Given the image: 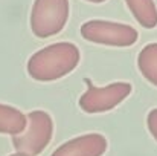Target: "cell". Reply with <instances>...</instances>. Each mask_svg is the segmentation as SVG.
<instances>
[{"mask_svg": "<svg viewBox=\"0 0 157 156\" xmlns=\"http://www.w3.org/2000/svg\"><path fill=\"white\" fill-rule=\"evenodd\" d=\"M76 45L59 42L37 51L28 61V74L37 81H55L70 74L79 63Z\"/></svg>", "mask_w": 157, "mask_h": 156, "instance_id": "6da1fadb", "label": "cell"}, {"mask_svg": "<svg viewBox=\"0 0 157 156\" xmlns=\"http://www.w3.org/2000/svg\"><path fill=\"white\" fill-rule=\"evenodd\" d=\"M53 121L44 110H32L26 115V127L20 135L12 136L17 153L25 156L40 155L52 139Z\"/></svg>", "mask_w": 157, "mask_h": 156, "instance_id": "7a4b0ae2", "label": "cell"}, {"mask_svg": "<svg viewBox=\"0 0 157 156\" xmlns=\"http://www.w3.org/2000/svg\"><path fill=\"white\" fill-rule=\"evenodd\" d=\"M69 0H35L31 11V29L38 38L59 34L69 20Z\"/></svg>", "mask_w": 157, "mask_h": 156, "instance_id": "3957f363", "label": "cell"}, {"mask_svg": "<svg viewBox=\"0 0 157 156\" xmlns=\"http://www.w3.org/2000/svg\"><path fill=\"white\" fill-rule=\"evenodd\" d=\"M81 35L87 42L105 46H116V48L131 46L139 38V34L133 26L116 22H105V20L86 22L81 26Z\"/></svg>", "mask_w": 157, "mask_h": 156, "instance_id": "277c9868", "label": "cell"}, {"mask_svg": "<svg viewBox=\"0 0 157 156\" xmlns=\"http://www.w3.org/2000/svg\"><path fill=\"white\" fill-rule=\"evenodd\" d=\"M87 92L79 98V107L87 113H101L114 109L121 104L130 94V83H111L105 87H96L87 78Z\"/></svg>", "mask_w": 157, "mask_h": 156, "instance_id": "5b68a950", "label": "cell"}, {"mask_svg": "<svg viewBox=\"0 0 157 156\" xmlns=\"http://www.w3.org/2000/svg\"><path fill=\"white\" fill-rule=\"evenodd\" d=\"M108 144L101 133H87L59 146L51 156H102Z\"/></svg>", "mask_w": 157, "mask_h": 156, "instance_id": "8992f818", "label": "cell"}, {"mask_svg": "<svg viewBox=\"0 0 157 156\" xmlns=\"http://www.w3.org/2000/svg\"><path fill=\"white\" fill-rule=\"evenodd\" d=\"M26 127V115L18 109L0 103V133L20 135Z\"/></svg>", "mask_w": 157, "mask_h": 156, "instance_id": "52a82bcc", "label": "cell"}, {"mask_svg": "<svg viewBox=\"0 0 157 156\" xmlns=\"http://www.w3.org/2000/svg\"><path fill=\"white\" fill-rule=\"evenodd\" d=\"M125 3L139 25L147 29L157 26V8L154 0H125Z\"/></svg>", "mask_w": 157, "mask_h": 156, "instance_id": "ba28073f", "label": "cell"}, {"mask_svg": "<svg viewBox=\"0 0 157 156\" xmlns=\"http://www.w3.org/2000/svg\"><path fill=\"white\" fill-rule=\"evenodd\" d=\"M137 67L151 84L157 86V43H150L139 52Z\"/></svg>", "mask_w": 157, "mask_h": 156, "instance_id": "9c48e42d", "label": "cell"}, {"mask_svg": "<svg viewBox=\"0 0 157 156\" xmlns=\"http://www.w3.org/2000/svg\"><path fill=\"white\" fill-rule=\"evenodd\" d=\"M147 126H148V130L153 135V138L157 141V109L150 110V113L147 116Z\"/></svg>", "mask_w": 157, "mask_h": 156, "instance_id": "30bf717a", "label": "cell"}, {"mask_svg": "<svg viewBox=\"0 0 157 156\" xmlns=\"http://www.w3.org/2000/svg\"><path fill=\"white\" fill-rule=\"evenodd\" d=\"M87 2H92V3H102L105 0H87Z\"/></svg>", "mask_w": 157, "mask_h": 156, "instance_id": "8fae6325", "label": "cell"}, {"mask_svg": "<svg viewBox=\"0 0 157 156\" xmlns=\"http://www.w3.org/2000/svg\"><path fill=\"white\" fill-rule=\"evenodd\" d=\"M9 156H25V155H20V153H14V155H9Z\"/></svg>", "mask_w": 157, "mask_h": 156, "instance_id": "7c38bea8", "label": "cell"}]
</instances>
